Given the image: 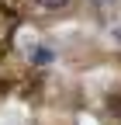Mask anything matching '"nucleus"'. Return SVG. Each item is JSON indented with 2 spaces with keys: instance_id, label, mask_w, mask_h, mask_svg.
<instances>
[{
  "instance_id": "1",
  "label": "nucleus",
  "mask_w": 121,
  "mask_h": 125,
  "mask_svg": "<svg viewBox=\"0 0 121 125\" xmlns=\"http://www.w3.org/2000/svg\"><path fill=\"white\" fill-rule=\"evenodd\" d=\"M38 7H45V10H59V7H66L69 0H35Z\"/></svg>"
},
{
  "instance_id": "2",
  "label": "nucleus",
  "mask_w": 121,
  "mask_h": 125,
  "mask_svg": "<svg viewBox=\"0 0 121 125\" xmlns=\"http://www.w3.org/2000/svg\"><path fill=\"white\" fill-rule=\"evenodd\" d=\"M49 59H52V52H49V49H42V52H35V62H49Z\"/></svg>"
},
{
  "instance_id": "3",
  "label": "nucleus",
  "mask_w": 121,
  "mask_h": 125,
  "mask_svg": "<svg viewBox=\"0 0 121 125\" xmlns=\"http://www.w3.org/2000/svg\"><path fill=\"white\" fill-rule=\"evenodd\" d=\"M94 4H114V0H94Z\"/></svg>"
}]
</instances>
